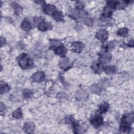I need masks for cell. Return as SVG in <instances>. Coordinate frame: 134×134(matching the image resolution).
Returning a JSON list of instances; mask_svg holds the SVG:
<instances>
[{
	"mask_svg": "<svg viewBox=\"0 0 134 134\" xmlns=\"http://www.w3.org/2000/svg\"><path fill=\"white\" fill-rule=\"evenodd\" d=\"M35 129V125L31 122H27L24 124L23 129L27 133L32 132Z\"/></svg>",
	"mask_w": 134,
	"mask_h": 134,
	"instance_id": "obj_12",
	"label": "cell"
},
{
	"mask_svg": "<svg viewBox=\"0 0 134 134\" xmlns=\"http://www.w3.org/2000/svg\"><path fill=\"white\" fill-rule=\"evenodd\" d=\"M54 52H55V53L57 54V55H59L61 57H63L64 56H65L67 52V50L63 45L61 44L55 48Z\"/></svg>",
	"mask_w": 134,
	"mask_h": 134,
	"instance_id": "obj_10",
	"label": "cell"
},
{
	"mask_svg": "<svg viewBox=\"0 0 134 134\" xmlns=\"http://www.w3.org/2000/svg\"><path fill=\"white\" fill-rule=\"evenodd\" d=\"M72 50L75 52L79 53L82 51L84 47V44L80 41H75L72 43Z\"/></svg>",
	"mask_w": 134,
	"mask_h": 134,
	"instance_id": "obj_7",
	"label": "cell"
},
{
	"mask_svg": "<svg viewBox=\"0 0 134 134\" xmlns=\"http://www.w3.org/2000/svg\"><path fill=\"white\" fill-rule=\"evenodd\" d=\"M21 28L24 30L28 31L31 29V25L28 19H25L21 24Z\"/></svg>",
	"mask_w": 134,
	"mask_h": 134,
	"instance_id": "obj_16",
	"label": "cell"
},
{
	"mask_svg": "<svg viewBox=\"0 0 134 134\" xmlns=\"http://www.w3.org/2000/svg\"><path fill=\"white\" fill-rule=\"evenodd\" d=\"M128 46H130V47H133V40H131L129 41V43H128Z\"/></svg>",
	"mask_w": 134,
	"mask_h": 134,
	"instance_id": "obj_33",
	"label": "cell"
},
{
	"mask_svg": "<svg viewBox=\"0 0 134 134\" xmlns=\"http://www.w3.org/2000/svg\"><path fill=\"white\" fill-rule=\"evenodd\" d=\"M17 60L19 65L23 69H27L32 68L34 65L32 60L27 54H20L17 58Z\"/></svg>",
	"mask_w": 134,
	"mask_h": 134,
	"instance_id": "obj_1",
	"label": "cell"
},
{
	"mask_svg": "<svg viewBox=\"0 0 134 134\" xmlns=\"http://www.w3.org/2000/svg\"><path fill=\"white\" fill-rule=\"evenodd\" d=\"M117 43V41L116 40H113V41H110L107 45H106V49L107 50H111L113 48H114V47L116 45Z\"/></svg>",
	"mask_w": 134,
	"mask_h": 134,
	"instance_id": "obj_25",
	"label": "cell"
},
{
	"mask_svg": "<svg viewBox=\"0 0 134 134\" xmlns=\"http://www.w3.org/2000/svg\"><path fill=\"white\" fill-rule=\"evenodd\" d=\"M44 76L45 75L43 72L38 71L33 74L32 76V80L35 82H40L44 80Z\"/></svg>",
	"mask_w": 134,
	"mask_h": 134,
	"instance_id": "obj_8",
	"label": "cell"
},
{
	"mask_svg": "<svg viewBox=\"0 0 134 134\" xmlns=\"http://www.w3.org/2000/svg\"><path fill=\"white\" fill-rule=\"evenodd\" d=\"M83 4L82 3V2H77V4H76V6H77V7L78 8H79V9H80V8H82L83 7Z\"/></svg>",
	"mask_w": 134,
	"mask_h": 134,
	"instance_id": "obj_31",
	"label": "cell"
},
{
	"mask_svg": "<svg viewBox=\"0 0 134 134\" xmlns=\"http://www.w3.org/2000/svg\"><path fill=\"white\" fill-rule=\"evenodd\" d=\"M12 116L13 117L17 118V119H19L22 117L23 116V113L21 111V110L20 108H18L17 109H16L12 114Z\"/></svg>",
	"mask_w": 134,
	"mask_h": 134,
	"instance_id": "obj_23",
	"label": "cell"
},
{
	"mask_svg": "<svg viewBox=\"0 0 134 134\" xmlns=\"http://www.w3.org/2000/svg\"><path fill=\"white\" fill-rule=\"evenodd\" d=\"M109 84V81L107 79H102L97 83L93 84L90 87V90L92 92L98 94L100 93L105 87H106Z\"/></svg>",
	"mask_w": 134,
	"mask_h": 134,
	"instance_id": "obj_3",
	"label": "cell"
},
{
	"mask_svg": "<svg viewBox=\"0 0 134 134\" xmlns=\"http://www.w3.org/2000/svg\"><path fill=\"white\" fill-rule=\"evenodd\" d=\"M99 108L100 113H105L108 110L109 108V104L106 102H104L99 105Z\"/></svg>",
	"mask_w": 134,
	"mask_h": 134,
	"instance_id": "obj_21",
	"label": "cell"
},
{
	"mask_svg": "<svg viewBox=\"0 0 134 134\" xmlns=\"http://www.w3.org/2000/svg\"><path fill=\"white\" fill-rule=\"evenodd\" d=\"M127 2L125 1H121V2H118V3L117 4L116 7L118 9H122L127 5Z\"/></svg>",
	"mask_w": 134,
	"mask_h": 134,
	"instance_id": "obj_26",
	"label": "cell"
},
{
	"mask_svg": "<svg viewBox=\"0 0 134 134\" xmlns=\"http://www.w3.org/2000/svg\"><path fill=\"white\" fill-rule=\"evenodd\" d=\"M37 27L39 30L42 31H44L52 29L51 24L50 23L44 22L43 20L40 22V23L37 25Z\"/></svg>",
	"mask_w": 134,
	"mask_h": 134,
	"instance_id": "obj_6",
	"label": "cell"
},
{
	"mask_svg": "<svg viewBox=\"0 0 134 134\" xmlns=\"http://www.w3.org/2000/svg\"><path fill=\"white\" fill-rule=\"evenodd\" d=\"M32 95V92L31 90H25L24 92V96L25 98H29Z\"/></svg>",
	"mask_w": 134,
	"mask_h": 134,
	"instance_id": "obj_27",
	"label": "cell"
},
{
	"mask_svg": "<svg viewBox=\"0 0 134 134\" xmlns=\"http://www.w3.org/2000/svg\"><path fill=\"white\" fill-rule=\"evenodd\" d=\"M5 109H6V107H5V106L4 105V104L3 103H1V105H0V110H1V114H2L3 112H4Z\"/></svg>",
	"mask_w": 134,
	"mask_h": 134,
	"instance_id": "obj_30",
	"label": "cell"
},
{
	"mask_svg": "<svg viewBox=\"0 0 134 134\" xmlns=\"http://www.w3.org/2000/svg\"><path fill=\"white\" fill-rule=\"evenodd\" d=\"M73 129L75 133H83L84 132L85 128L83 126L81 125L79 123L73 122Z\"/></svg>",
	"mask_w": 134,
	"mask_h": 134,
	"instance_id": "obj_14",
	"label": "cell"
},
{
	"mask_svg": "<svg viewBox=\"0 0 134 134\" xmlns=\"http://www.w3.org/2000/svg\"><path fill=\"white\" fill-rule=\"evenodd\" d=\"M5 42V39L3 37H1V46H2L3 44H4Z\"/></svg>",
	"mask_w": 134,
	"mask_h": 134,
	"instance_id": "obj_32",
	"label": "cell"
},
{
	"mask_svg": "<svg viewBox=\"0 0 134 134\" xmlns=\"http://www.w3.org/2000/svg\"><path fill=\"white\" fill-rule=\"evenodd\" d=\"M12 6H13V7L14 8V13L15 15H19L21 14L22 8H21V6L18 4L16 3H13L12 4Z\"/></svg>",
	"mask_w": 134,
	"mask_h": 134,
	"instance_id": "obj_18",
	"label": "cell"
},
{
	"mask_svg": "<svg viewBox=\"0 0 134 134\" xmlns=\"http://www.w3.org/2000/svg\"><path fill=\"white\" fill-rule=\"evenodd\" d=\"M133 121V116L132 113H127L122 116L121 119L120 130L126 131L130 129V126Z\"/></svg>",
	"mask_w": 134,
	"mask_h": 134,
	"instance_id": "obj_2",
	"label": "cell"
},
{
	"mask_svg": "<svg viewBox=\"0 0 134 134\" xmlns=\"http://www.w3.org/2000/svg\"><path fill=\"white\" fill-rule=\"evenodd\" d=\"M104 71L107 74H113L116 71V68L115 66L109 65L105 66L103 68Z\"/></svg>",
	"mask_w": 134,
	"mask_h": 134,
	"instance_id": "obj_19",
	"label": "cell"
},
{
	"mask_svg": "<svg viewBox=\"0 0 134 134\" xmlns=\"http://www.w3.org/2000/svg\"><path fill=\"white\" fill-rule=\"evenodd\" d=\"M111 56L110 53H104L100 54L99 57L100 62L102 63H107L111 59Z\"/></svg>",
	"mask_w": 134,
	"mask_h": 134,
	"instance_id": "obj_13",
	"label": "cell"
},
{
	"mask_svg": "<svg viewBox=\"0 0 134 134\" xmlns=\"http://www.w3.org/2000/svg\"><path fill=\"white\" fill-rule=\"evenodd\" d=\"M0 89H1V94H3V93H5L8 92L10 90V87L7 83L1 82Z\"/></svg>",
	"mask_w": 134,
	"mask_h": 134,
	"instance_id": "obj_20",
	"label": "cell"
},
{
	"mask_svg": "<svg viewBox=\"0 0 134 134\" xmlns=\"http://www.w3.org/2000/svg\"><path fill=\"white\" fill-rule=\"evenodd\" d=\"M52 16L53 18L57 21H61L63 20V16L62 13L58 10H56Z\"/></svg>",
	"mask_w": 134,
	"mask_h": 134,
	"instance_id": "obj_17",
	"label": "cell"
},
{
	"mask_svg": "<svg viewBox=\"0 0 134 134\" xmlns=\"http://www.w3.org/2000/svg\"><path fill=\"white\" fill-rule=\"evenodd\" d=\"M91 123L95 127H98L103 124V118L100 115H95L91 119Z\"/></svg>",
	"mask_w": 134,
	"mask_h": 134,
	"instance_id": "obj_4",
	"label": "cell"
},
{
	"mask_svg": "<svg viewBox=\"0 0 134 134\" xmlns=\"http://www.w3.org/2000/svg\"><path fill=\"white\" fill-rule=\"evenodd\" d=\"M92 68L96 73H99L102 72L103 68L100 62H96L93 64Z\"/></svg>",
	"mask_w": 134,
	"mask_h": 134,
	"instance_id": "obj_15",
	"label": "cell"
},
{
	"mask_svg": "<svg viewBox=\"0 0 134 134\" xmlns=\"http://www.w3.org/2000/svg\"><path fill=\"white\" fill-rule=\"evenodd\" d=\"M108 36L107 31L105 29H100L98 31L96 34V37L101 41H105Z\"/></svg>",
	"mask_w": 134,
	"mask_h": 134,
	"instance_id": "obj_5",
	"label": "cell"
},
{
	"mask_svg": "<svg viewBox=\"0 0 134 134\" xmlns=\"http://www.w3.org/2000/svg\"><path fill=\"white\" fill-rule=\"evenodd\" d=\"M59 65L62 69L64 70L67 69V68L70 66V62L69 59L66 58H63L61 59L59 62Z\"/></svg>",
	"mask_w": 134,
	"mask_h": 134,
	"instance_id": "obj_11",
	"label": "cell"
},
{
	"mask_svg": "<svg viewBox=\"0 0 134 134\" xmlns=\"http://www.w3.org/2000/svg\"><path fill=\"white\" fill-rule=\"evenodd\" d=\"M84 23L86 25H88V26H91L93 25V19L90 18V17H87L85 19H84Z\"/></svg>",
	"mask_w": 134,
	"mask_h": 134,
	"instance_id": "obj_28",
	"label": "cell"
},
{
	"mask_svg": "<svg viewBox=\"0 0 134 134\" xmlns=\"http://www.w3.org/2000/svg\"><path fill=\"white\" fill-rule=\"evenodd\" d=\"M112 9L107 7L105 8L103 14V16H104V17H110L111 15H112Z\"/></svg>",
	"mask_w": 134,
	"mask_h": 134,
	"instance_id": "obj_24",
	"label": "cell"
},
{
	"mask_svg": "<svg viewBox=\"0 0 134 134\" xmlns=\"http://www.w3.org/2000/svg\"><path fill=\"white\" fill-rule=\"evenodd\" d=\"M128 30L126 28H121L117 31V35L121 37H126L128 35Z\"/></svg>",
	"mask_w": 134,
	"mask_h": 134,
	"instance_id": "obj_22",
	"label": "cell"
},
{
	"mask_svg": "<svg viewBox=\"0 0 134 134\" xmlns=\"http://www.w3.org/2000/svg\"><path fill=\"white\" fill-rule=\"evenodd\" d=\"M43 9L44 12L49 15H52L54 12L56 10L55 7L50 4H46L44 5Z\"/></svg>",
	"mask_w": 134,
	"mask_h": 134,
	"instance_id": "obj_9",
	"label": "cell"
},
{
	"mask_svg": "<svg viewBox=\"0 0 134 134\" xmlns=\"http://www.w3.org/2000/svg\"><path fill=\"white\" fill-rule=\"evenodd\" d=\"M65 121L68 124H73L74 121L73 117L71 116H68L65 117Z\"/></svg>",
	"mask_w": 134,
	"mask_h": 134,
	"instance_id": "obj_29",
	"label": "cell"
}]
</instances>
